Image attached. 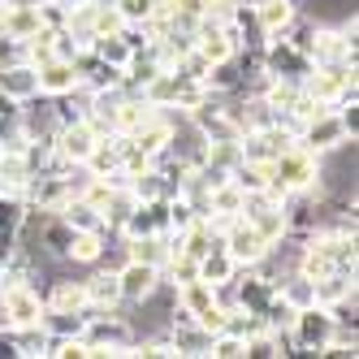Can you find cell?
<instances>
[{
  "mask_svg": "<svg viewBox=\"0 0 359 359\" xmlns=\"http://www.w3.org/2000/svg\"><path fill=\"white\" fill-rule=\"evenodd\" d=\"M83 342L91 351V359H126L135 355V325L117 316V312H91L83 325Z\"/></svg>",
  "mask_w": 359,
  "mask_h": 359,
  "instance_id": "2",
  "label": "cell"
},
{
  "mask_svg": "<svg viewBox=\"0 0 359 359\" xmlns=\"http://www.w3.org/2000/svg\"><path fill=\"white\" fill-rule=\"evenodd\" d=\"M109 247V234H74L69 264H100V255Z\"/></svg>",
  "mask_w": 359,
  "mask_h": 359,
  "instance_id": "20",
  "label": "cell"
},
{
  "mask_svg": "<svg viewBox=\"0 0 359 359\" xmlns=\"http://www.w3.org/2000/svg\"><path fill=\"white\" fill-rule=\"evenodd\" d=\"M294 143L307 147L312 156H329V151H338V147H346L355 139H351V130H346V121H342L338 109H320V113H312V117L299 126Z\"/></svg>",
  "mask_w": 359,
  "mask_h": 359,
  "instance_id": "3",
  "label": "cell"
},
{
  "mask_svg": "<svg viewBox=\"0 0 359 359\" xmlns=\"http://www.w3.org/2000/svg\"><path fill=\"white\" fill-rule=\"evenodd\" d=\"M87 290V312H117L121 307V281H117V269H100L83 281Z\"/></svg>",
  "mask_w": 359,
  "mask_h": 359,
  "instance_id": "10",
  "label": "cell"
},
{
  "mask_svg": "<svg viewBox=\"0 0 359 359\" xmlns=\"http://www.w3.org/2000/svg\"><path fill=\"white\" fill-rule=\"evenodd\" d=\"M269 187H277L281 195L320 191V187H325V156H312L307 147L290 143V147L269 165Z\"/></svg>",
  "mask_w": 359,
  "mask_h": 359,
  "instance_id": "1",
  "label": "cell"
},
{
  "mask_svg": "<svg viewBox=\"0 0 359 359\" xmlns=\"http://www.w3.org/2000/svg\"><path fill=\"white\" fill-rule=\"evenodd\" d=\"M251 13H255V22H260L264 39H273V35H286V27H290V22L299 18L294 0H260V5H251Z\"/></svg>",
  "mask_w": 359,
  "mask_h": 359,
  "instance_id": "16",
  "label": "cell"
},
{
  "mask_svg": "<svg viewBox=\"0 0 359 359\" xmlns=\"http://www.w3.org/2000/svg\"><path fill=\"white\" fill-rule=\"evenodd\" d=\"M0 286H5V260H0Z\"/></svg>",
  "mask_w": 359,
  "mask_h": 359,
  "instance_id": "24",
  "label": "cell"
},
{
  "mask_svg": "<svg viewBox=\"0 0 359 359\" xmlns=\"http://www.w3.org/2000/svg\"><path fill=\"white\" fill-rule=\"evenodd\" d=\"M299 87H303V95H312L320 109H333L355 87V65H312Z\"/></svg>",
  "mask_w": 359,
  "mask_h": 359,
  "instance_id": "6",
  "label": "cell"
},
{
  "mask_svg": "<svg viewBox=\"0 0 359 359\" xmlns=\"http://www.w3.org/2000/svg\"><path fill=\"white\" fill-rule=\"evenodd\" d=\"M117 281H121V303L143 307V303H151L161 294L165 273L156 264H143V260H121L117 264Z\"/></svg>",
  "mask_w": 359,
  "mask_h": 359,
  "instance_id": "8",
  "label": "cell"
},
{
  "mask_svg": "<svg viewBox=\"0 0 359 359\" xmlns=\"http://www.w3.org/2000/svg\"><path fill=\"white\" fill-rule=\"evenodd\" d=\"M195 53L208 65H217V61H229L238 48H234V39H229L225 27H195Z\"/></svg>",
  "mask_w": 359,
  "mask_h": 359,
  "instance_id": "17",
  "label": "cell"
},
{
  "mask_svg": "<svg viewBox=\"0 0 359 359\" xmlns=\"http://www.w3.org/2000/svg\"><path fill=\"white\" fill-rule=\"evenodd\" d=\"M316 303L320 307H346V303H355V273L351 269H333V273H325V277H316Z\"/></svg>",
  "mask_w": 359,
  "mask_h": 359,
  "instance_id": "13",
  "label": "cell"
},
{
  "mask_svg": "<svg viewBox=\"0 0 359 359\" xmlns=\"http://www.w3.org/2000/svg\"><path fill=\"white\" fill-rule=\"evenodd\" d=\"M43 316V294L31 281H5L0 286V329H22V325H39Z\"/></svg>",
  "mask_w": 359,
  "mask_h": 359,
  "instance_id": "5",
  "label": "cell"
},
{
  "mask_svg": "<svg viewBox=\"0 0 359 359\" xmlns=\"http://www.w3.org/2000/svg\"><path fill=\"white\" fill-rule=\"evenodd\" d=\"M0 156H5V139H0Z\"/></svg>",
  "mask_w": 359,
  "mask_h": 359,
  "instance_id": "26",
  "label": "cell"
},
{
  "mask_svg": "<svg viewBox=\"0 0 359 359\" xmlns=\"http://www.w3.org/2000/svg\"><path fill=\"white\" fill-rule=\"evenodd\" d=\"M333 325H338V316H333V307H299V312L290 316V342H294V355H320L333 338Z\"/></svg>",
  "mask_w": 359,
  "mask_h": 359,
  "instance_id": "4",
  "label": "cell"
},
{
  "mask_svg": "<svg viewBox=\"0 0 359 359\" xmlns=\"http://www.w3.org/2000/svg\"><path fill=\"white\" fill-rule=\"evenodd\" d=\"M234 273H238V264L229 260V251L217 243L208 255H199V277L208 281V286H229V281H234Z\"/></svg>",
  "mask_w": 359,
  "mask_h": 359,
  "instance_id": "19",
  "label": "cell"
},
{
  "mask_svg": "<svg viewBox=\"0 0 359 359\" xmlns=\"http://www.w3.org/2000/svg\"><path fill=\"white\" fill-rule=\"evenodd\" d=\"M243 187L234 177H221L217 187H208V217H238L243 212Z\"/></svg>",
  "mask_w": 359,
  "mask_h": 359,
  "instance_id": "18",
  "label": "cell"
},
{
  "mask_svg": "<svg viewBox=\"0 0 359 359\" xmlns=\"http://www.w3.org/2000/svg\"><path fill=\"white\" fill-rule=\"evenodd\" d=\"M61 217H65L74 229H79V234H113L109 221H104V212H100L95 203H87L83 195H69L65 208H61Z\"/></svg>",
  "mask_w": 359,
  "mask_h": 359,
  "instance_id": "15",
  "label": "cell"
},
{
  "mask_svg": "<svg viewBox=\"0 0 359 359\" xmlns=\"http://www.w3.org/2000/svg\"><path fill=\"white\" fill-rule=\"evenodd\" d=\"M260 65H264L269 79L303 83V79H307V69H312V57L299 53V48H294L286 35H273V39H264V48H260Z\"/></svg>",
  "mask_w": 359,
  "mask_h": 359,
  "instance_id": "7",
  "label": "cell"
},
{
  "mask_svg": "<svg viewBox=\"0 0 359 359\" xmlns=\"http://www.w3.org/2000/svg\"><path fill=\"white\" fill-rule=\"evenodd\" d=\"M35 74H39V95H48V100H57V95H65V91L79 87V65H74V61H61V57L39 61Z\"/></svg>",
  "mask_w": 359,
  "mask_h": 359,
  "instance_id": "11",
  "label": "cell"
},
{
  "mask_svg": "<svg viewBox=\"0 0 359 359\" xmlns=\"http://www.w3.org/2000/svg\"><path fill=\"white\" fill-rule=\"evenodd\" d=\"M43 307H48V312H87V290H83V281H74V277H53V281H48V290H43Z\"/></svg>",
  "mask_w": 359,
  "mask_h": 359,
  "instance_id": "14",
  "label": "cell"
},
{
  "mask_svg": "<svg viewBox=\"0 0 359 359\" xmlns=\"http://www.w3.org/2000/svg\"><path fill=\"white\" fill-rule=\"evenodd\" d=\"M113 9L121 13V22H130V27H143V22L156 13V0H113Z\"/></svg>",
  "mask_w": 359,
  "mask_h": 359,
  "instance_id": "23",
  "label": "cell"
},
{
  "mask_svg": "<svg viewBox=\"0 0 359 359\" xmlns=\"http://www.w3.org/2000/svg\"><path fill=\"white\" fill-rule=\"evenodd\" d=\"M208 355L212 359H238V355H247V338H238V333H229V329H217Z\"/></svg>",
  "mask_w": 359,
  "mask_h": 359,
  "instance_id": "22",
  "label": "cell"
},
{
  "mask_svg": "<svg viewBox=\"0 0 359 359\" xmlns=\"http://www.w3.org/2000/svg\"><path fill=\"white\" fill-rule=\"evenodd\" d=\"M5 191H9V187H5V177H0V195H5Z\"/></svg>",
  "mask_w": 359,
  "mask_h": 359,
  "instance_id": "25",
  "label": "cell"
},
{
  "mask_svg": "<svg viewBox=\"0 0 359 359\" xmlns=\"http://www.w3.org/2000/svg\"><path fill=\"white\" fill-rule=\"evenodd\" d=\"M0 95L18 100V104H27V100L39 95V74L31 61H13V65H0Z\"/></svg>",
  "mask_w": 359,
  "mask_h": 359,
  "instance_id": "12",
  "label": "cell"
},
{
  "mask_svg": "<svg viewBox=\"0 0 359 359\" xmlns=\"http://www.w3.org/2000/svg\"><path fill=\"white\" fill-rule=\"evenodd\" d=\"M0 139H5V143L22 139V104L9 100V95H0Z\"/></svg>",
  "mask_w": 359,
  "mask_h": 359,
  "instance_id": "21",
  "label": "cell"
},
{
  "mask_svg": "<svg viewBox=\"0 0 359 359\" xmlns=\"http://www.w3.org/2000/svg\"><path fill=\"white\" fill-rule=\"evenodd\" d=\"M95 139H100V130H95L87 117H79V121H65L61 130L53 135V151H57L61 165H83V161L91 156Z\"/></svg>",
  "mask_w": 359,
  "mask_h": 359,
  "instance_id": "9",
  "label": "cell"
}]
</instances>
